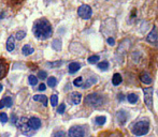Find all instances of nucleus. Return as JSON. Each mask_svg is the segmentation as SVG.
<instances>
[{"label": "nucleus", "instance_id": "f257e3e1", "mask_svg": "<svg viewBox=\"0 0 158 137\" xmlns=\"http://www.w3.org/2000/svg\"><path fill=\"white\" fill-rule=\"evenodd\" d=\"M53 30L50 22L45 18H41L37 21L33 26V34L39 40H46L51 37Z\"/></svg>", "mask_w": 158, "mask_h": 137}, {"label": "nucleus", "instance_id": "f03ea898", "mask_svg": "<svg viewBox=\"0 0 158 137\" xmlns=\"http://www.w3.org/2000/svg\"><path fill=\"white\" fill-rule=\"evenodd\" d=\"M148 130H150L148 121L141 120V121H139V122H137L132 127V133L137 136H143L148 133Z\"/></svg>", "mask_w": 158, "mask_h": 137}, {"label": "nucleus", "instance_id": "7ed1b4c3", "mask_svg": "<svg viewBox=\"0 0 158 137\" xmlns=\"http://www.w3.org/2000/svg\"><path fill=\"white\" fill-rule=\"evenodd\" d=\"M85 102L87 103L88 105L93 106V107H97V106L102 105V103H103V98L98 93H90L86 96Z\"/></svg>", "mask_w": 158, "mask_h": 137}, {"label": "nucleus", "instance_id": "20e7f679", "mask_svg": "<svg viewBox=\"0 0 158 137\" xmlns=\"http://www.w3.org/2000/svg\"><path fill=\"white\" fill-rule=\"evenodd\" d=\"M143 93H144V103H145L146 107L150 110H152L153 107V88H143Z\"/></svg>", "mask_w": 158, "mask_h": 137}, {"label": "nucleus", "instance_id": "39448f33", "mask_svg": "<svg viewBox=\"0 0 158 137\" xmlns=\"http://www.w3.org/2000/svg\"><path fill=\"white\" fill-rule=\"evenodd\" d=\"M77 14L83 19H89L93 14L92 8L89 6H87V4H83V6H81L77 9Z\"/></svg>", "mask_w": 158, "mask_h": 137}, {"label": "nucleus", "instance_id": "423d86ee", "mask_svg": "<svg viewBox=\"0 0 158 137\" xmlns=\"http://www.w3.org/2000/svg\"><path fill=\"white\" fill-rule=\"evenodd\" d=\"M17 127H19V130L22 131V133L25 135H31V129L28 125V120L25 117H22L19 121H17Z\"/></svg>", "mask_w": 158, "mask_h": 137}, {"label": "nucleus", "instance_id": "0eeeda50", "mask_svg": "<svg viewBox=\"0 0 158 137\" xmlns=\"http://www.w3.org/2000/svg\"><path fill=\"white\" fill-rule=\"evenodd\" d=\"M68 135L69 137H84L85 136V132L81 127H72L69 130Z\"/></svg>", "mask_w": 158, "mask_h": 137}, {"label": "nucleus", "instance_id": "6e6552de", "mask_svg": "<svg viewBox=\"0 0 158 137\" xmlns=\"http://www.w3.org/2000/svg\"><path fill=\"white\" fill-rule=\"evenodd\" d=\"M116 118H117V121H118L121 124H125L129 118V115L127 114L126 112H124V110H119L116 114Z\"/></svg>", "mask_w": 158, "mask_h": 137}, {"label": "nucleus", "instance_id": "1a4fd4ad", "mask_svg": "<svg viewBox=\"0 0 158 137\" xmlns=\"http://www.w3.org/2000/svg\"><path fill=\"white\" fill-rule=\"evenodd\" d=\"M28 125H29L31 130H38L41 127V121H40L39 118L32 117V118H30L29 120H28Z\"/></svg>", "mask_w": 158, "mask_h": 137}, {"label": "nucleus", "instance_id": "9d476101", "mask_svg": "<svg viewBox=\"0 0 158 137\" xmlns=\"http://www.w3.org/2000/svg\"><path fill=\"white\" fill-rule=\"evenodd\" d=\"M146 40H148L150 43H157L158 42V32H157V30H156V27H154L152 29V31L148 33V37H146Z\"/></svg>", "mask_w": 158, "mask_h": 137}, {"label": "nucleus", "instance_id": "9b49d317", "mask_svg": "<svg viewBox=\"0 0 158 137\" xmlns=\"http://www.w3.org/2000/svg\"><path fill=\"white\" fill-rule=\"evenodd\" d=\"M70 100L72 104L74 105H77V104L81 103V100H82V94L79 93V92H72L70 96Z\"/></svg>", "mask_w": 158, "mask_h": 137}, {"label": "nucleus", "instance_id": "f8f14e48", "mask_svg": "<svg viewBox=\"0 0 158 137\" xmlns=\"http://www.w3.org/2000/svg\"><path fill=\"white\" fill-rule=\"evenodd\" d=\"M8 72V65L3 61H0V79H2Z\"/></svg>", "mask_w": 158, "mask_h": 137}, {"label": "nucleus", "instance_id": "ddd939ff", "mask_svg": "<svg viewBox=\"0 0 158 137\" xmlns=\"http://www.w3.org/2000/svg\"><path fill=\"white\" fill-rule=\"evenodd\" d=\"M140 79H141V81L143 84H148V85L152 83V77H151L150 74H148V73H146V72L142 73L141 76H140Z\"/></svg>", "mask_w": 158, "mask_h": 137}, {"label": "nucleus", "instance_id": "4468645a", "mask_svg": "<svg viewBox=\"0 0 158 137\" xmlns=\"http://www.w3.org/2000/svg\"><path fill=\"white\" fill-rule=\"evenodd\" d=\"M11 107L12 106V99L11 98H4L0 101V109L3 107Z\"/></svg>", "mask_w": 158, "mask_h": 137}, {"label": "nucleus", "instance_id": "2eb2a0df", "mask_svg": "<svg viewBox=\"0 0 158 137\" xmlns=\"http://www.w3.org/2000/svg\"><path fill=\"white\" fill-rule=\"evenodd\" d=\"M33 101H37V102H42L44 106L48 105V98L43 94H38V96H33Z\"/></svg>", "mask_w": 158, "mask_h": 137}, {"label": "nucleus", "instance_id": "dca6fc26", "mask_svg": "<svg viewBox=\"0 0 158 137\" xmlns=\"http://www.w3.org/2000/svg\"><path fill=\"white\" fill-rule=\"evenodd\" d=\"M81 68V65H79L77 62H72L69 65V73H71V74H73V73L77 72V71Z\"/></svg>", "mask_w": 158, "mask_h": 137}, {"label": "nucleus", "instance_id": "f3484780", "mask_svg": "<svg viewBox=\"0 0 158 137\" xmlns=\"http://www.w3.org/2000/svg\"><path fill=\"white\" fill-rule=\"evenodd\" d=\"M123 81V78H122V75L116 73V74L113 75V78H112V84L114 86H118L119 84Z\"/></svg>", "mask_w": 158, "mask_h": 137}, {"label": "nucleus", "instance_id": "a211bd4d", "mask_svg": "<svg viewBox=\"0 0 158 137\" xmlns=\"http://www.w3.org/2000/svg\"><path fill=\"white\" fill-rule=\"evenodd\" d=\"M96 83H97V78H96V77H89V78L87 79V81H86L84 85H82V87H83L84 89H86V88H89L90 86H93Z\"/></svg>", "mask_w": 158, "mask_h": 137}, {"label": "nucleus", "instance_id": "6ab92c4d", "mask_svg": "<svg viewBox=\"0 0 158 137\" xmlns=\"http://www.w3.org/2000/svg\"><path fill=\"white\" fill-rule=\"evenodd\" d=\"M15 47V44H14V37H10L8 40V42H6V49L9 50V52H12L13 49H14Z\"/></svg>", "mask_w": 158, "mask_h": 137}, {"label": "nucleus", "instance_id": "aec40b11", "mask_svg": "<svg viewBox=\"0 0 158 137\" xmlns=\"http://www.w3.org/2000/svg\"><path fill=\"white\" fill-rule=\"evenodd\" d=\"M22 52H23V54L25 55V56H29V55H31L35 50H33V48L31 47L30 45H24L23 46V49H22Z\"/></svg>", "mask_w": 158, "mask_h": 137}, {"label": "nucleus", "instance_id": "412c9836", "mask_svg": "<svg viewBox=\"0 0 158 137\" xmlns=\"http://www.w3.org/2000/svg\"><path fill=\"white\" fill-rule=\"evenodd\" d=\"M127 100H128L129 103L135 104L138 102V96L135 93H130V94H128V96H127Z\"/></svg>", "mask_w": 158, "mask_h": 137}, {"label": "nucleus", "instance_id": "4be33fe9", "mask_svg": "<svg viewBox=\"0 0 158 137\" xmlns=\"http://www.w3.org/2000/svg\"><path fill=\"white\" fill-rule=\"evenodd\" d=\"M52 46H53V48H54L55 50H60L61 49V42H60V40H58V39L54 40V41H53Z\"/></svg>", "mask_w": 158, "mask_h": 137}, {"label": "nucleus", "instance_id": "5701e85b", "mask_svg": "<svg viewBox=\"0 0 158 137\" xmlns=\"http://www.w3.org/2000/svg\"><path fill=\"white\" fill-rule=\"evenodd\" d=\"M95 120H96V123H97L98 125H103L106 121V118L104 116H100V117H97Z\"/></svg>", "mask_w": 158, "mask_h": 137}, {"label": "nucleus", "instance_id": "b1692460", "mask_svg": "<svg viewBox=\"0 0 158 137\" xmlns=\"http://www.w3.org/2000/svg\"><path fill=\"white\" fill-rule=\"evenodd\" d=\"M56 84H57V79H56V77H50V78L48 79V85L50 86V87H55L56 86Z\"/></svg>", "mask_w": 158, "mask_h": 137}, {"label": "nucleus", "instance_id": "393cba45", "mask_svg": "<svg viewBox=\"0 0 158 137\" xmlns=\"http://www.w3.org/2000/svg\"><path fill=\"white\" fill-rule=\"evenodd\" d=\"M63 65V61L58 60V61H55V62H48V67L50 68H58Z\"/></svg>", "mask_w": 158, "mask_h": 137}, {"label": "nucleus", "instance_id": "a878e982", "mask_svg": "<svg viewBox=\"0 0 158 137\" xmlns=\"http://www.w3.org/2000/svg\"><path fill=\"white\" fill-rule=\"evenodd\" d=\"M98 60H99V56H96V55L88 58V62H89L90 65H95V63H97Z\"/></svg>", "mask_w": 158, "mask_h": 137}, {"label": "nucleus", "instance_id": "bb28decb", "mask_svg": "<svg viewBox=\"0 0 158 137\" xmlns=\"http://www.w3.org/2000/svg\"><path fill=\"white\" fill-rule=\"evenodd\" d=\"M98 68H99L100 70H106V68H109V62L108 61H102V62H100L99 65H98Z\"/></svg>", "mask_w": 158, "mask_h": 137}, {"label": "nucleus", "instance_id": "cd10ccee", "mask_svg": "<svg viewBox=\"0 0 158 137\" xmlns=\"http://www.w3.org/2000/svg\"><path fill=\"white\" fill-rule=\"evenodd\" d=\"M28 80H29V84L32 86H35L38 84V78L35 76H33V75H30L29 78H28Z\"/></svg>", "mask_w": 158, "mask_h": 137}, {"label": "nucleus", "instance_id": "c85d7f7f", "mask_svg": "<svg viewBox=\"0 0 158 137\" xmlns=\"http://www.w3.org/2000/svg\"><path fill=\"white\" fill-rule=\"evenodd\" d=\"M57 103H58V96L56 94H53L51 96V104H52V106H56Z\"/></svg>", "mask_w": 158, "mask_h": 137}, {"label": "nucleus", "instance_id": "c756f323", "mask_svg": "<svg viewBox=\"0 0 158 137\" xmlns=\"http://www.w3.org/2000/svg\"><path fill=\"white\" fill-rule=\"evenodd\" d=\"M73 84H74V86H77V87H81V86L83 85V78H82V77H77V79H74Z\"/></svg>", "mask_w": 158, "mask_h": 137}, {"label": "nucleus", "instance_id": "7c9ffc66", "mask_svg": "<svg viewBox=\"0 0 158 137\" xmlns=\"http://www.w3.org/2000/svg\"><path fill=\"white\" fill-rule=\"evenodd\" d=\"M15 37H16V39L19 40H19H23L24 37H26V32L25 31H19Z\"/></svg>", "mask_w": 158, "mask_h": 137}, {"label": "nucleus", "instance_id": "2f4dec72", "mask_svg": "<svg viewBox=\"0 0 158 137\" xmlns=\"http://www.w3.org/2000/svg\"><path fill=\"white\" fill-rule=\"evenodd\" d=\"M6 121H8V116H6V114H4V112H1V114H0V122L6 123Z\"/></svg>", "mask_w": 158, "mask_h": 137}, {"label": "nucleus", "instance_id": "473e14b6", "mask_svg": "<svg viewBox=\"0 0 158 137\" xmlns=\"http://www.w3.org/2000/svg\"><path fill=\"white\" fill-rule=\"evenodd\" d=\"M46 76H48V74H46V72H44V71H40V72L38 73V77H39L40 79H45Z\"/></svg>", "mask_w": 158, "mask_h": 137}, {"label": "nucleus", "instance_id": "72a5a7b5", "mask_svg": "<svg viewBox=\"0 0 158 137\" xmlns=\"http://www.w3.org/2000/svg\"><path fill=\"white\" fill-rule=\"evenodd\" d=\"M64 109H66V105H64V104H60V105L58 106V108H57V112H58V114H64Z\"/></svg>", "mask_w": 158, "mask_h": 137}, {"label": "nucleus", "instance_id": "f704fd0d", "mask_svg": "<svg viewBox=\"0 0 158 137\" xmlns=\"http://www.w3.org/2000/svg\"><path fill=\"white\" fill-rule=\"evenodd\" d=\"M54 137H66V134H64V132L60 131V132H57V133H55Z\"/></svg>", "mask_w": 158, "mask_h": 137}, {"label": "nucleus", "instance_id": "c9c22d12", "mask_svg": "<svg viewBox=\"0 0 158 137\" xmlns=\"http://www.w3.org/2000/svg\"><path fill=\"white\" fill-rule=\"evenodd\" d=\"M6 1H8L9 3L11 4V6H14V4H17V3H19V2L21 1V0H6Z\"/></svg>", "mask_w": 158, "mask_h": 137}, {"label": "nucleus", "instance_id": "e433bc0d", "mask_svg": "<svg viewBox=\"0 0 158 137\" xmlns=\"http://www.w3.org/2000/svg\"><path fill=\"white\" fill-rule=\"evenodd\" d=\"M108 44H109V45H111V46L114 45V44H115L114 39H113V37H109V39H108Z\"/></svg>", "mask_w": 158, "mask_h": 137}, {"label": "nucleus", "instance_id": "4c0bfd02", "mask_svg": "<svg viewBox=\"0 0 158 137\" xmlns=\"http://www.w3.org/2000/svg\"><path fill=\"white\" fill-rule=\"evenodd\" d=\"M45 89H46V86L44 85V84H41V85L39 86V90H40V91H44Z\"/></svg>", "mask_w": 158, "mask_h": 137}, {"label": "nucleus", "instance_id": "58836bf2", "mask_svg": "<svg viewBox=\"0 0 158 137\" xmlns=\"http://www.w3.org/2000/svg\"><path fill=\"white\" fill-rule=\"evenodd\" d=\"M11 119H12L13 124H15V123H16V120H19V119H16V116H15V115H12V116H11Z\"/></svg>", "mask_w": 158, "mask_h": 137}, {"label": "nucleus", "instance_id": "ea45409f", "mask_svg": "<svg viewBox=\"0 0 158 137\" xmlns=\"http://www.w3.org/2000/svg\"><path fill=\"white\" fill-rule=\"evenodd\" d=\"M2 89H3V87H2V85H0V92L2 91Z\"/></svg>", "mask_w": 158, "mask_h": 137}]
</instances>
